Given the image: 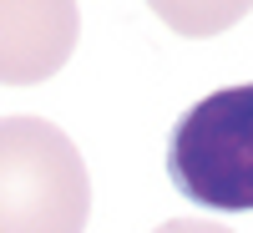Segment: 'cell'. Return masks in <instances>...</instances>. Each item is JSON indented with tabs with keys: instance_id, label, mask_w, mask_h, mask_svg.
Segmentation results:
<instances>
[{
	"instance_id": "cell-3",
	"label": "cell",
	"mask_w": 253,
	"mask_h": 233,
	"mask_svg": "<svg viewBox=\"0 0 253 233\" xmlns=\"http://www.w3.org/2000/svg\"><path fill=\"white\" fill-rule=\"evenodd\" d=\"M81 41L76 0H0V87L51 81Z\"/></svg>"
},
{
	"instance_id": "cell-2",
	"label": "cell",
	"mask_w": 253,
	"mask_h": 233,
	"mask_svg": "<svg viewBox=\"0 0 253 233\" xmlns=\"http://www.w3.org/2000/svg\"><path fill=\"white\" fill-rule=\"evenodd\" d=\"M167 183L208 213H253V81L218 87L177 117Z\"/></svg>"
},
{
	"instance_id": "cell-4",
	"label": "cell",
	"mask_w": 253,
	"mask_h": 233,
	"mask_svg": "<svg viewBox=\"0 0 253 233\" xmlns=\"http://www.w3.org/2000/svg\"><path fill=\"white\" fill-rule=\"evenodd\" d=\"M147 10L167 20V31H177L187 41H208V36L233 31L253 10V0H147Z\"/></svg>"
},
{
	"instance_id": "cell-5",
	"label": "cell",
	"mask_w": 253,
	"mask_h": 233,
	"mask_svg": "<svg viewBox=\"0 0 253 233\" xmlns=\"http://www.w3.org/2000/svg\"><path fill=\"white\" fill-rule=\"evenodd\" d=\"M152 233H233V228H223V223H193V218H167Z\"/></svg>"
},
{
	"instance_id": "cell-1",
	"label": "cell",
	"mask_w": 253,
	"mask_h": 233,
	"mask_svg": "<svg viewBox=\"0 0 253 233\" xmlns=\"http://www.w3.org/2000/svg\"><path fill=\"white\" fill-rule=\"evenodd\" d=\"M91 178L46 117H0V233H86Z\"/></svg>"
}]
</instances>
